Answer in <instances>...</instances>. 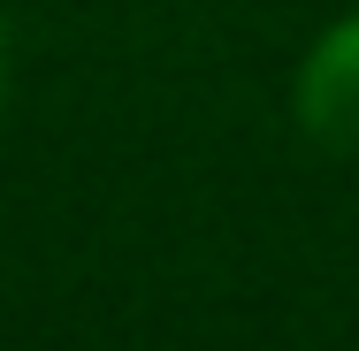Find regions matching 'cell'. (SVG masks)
I'll list each match as a JSON object with an SVG mask.
<instances>
[{"instance_id":"cell-1","label":"cell","mask_w":359,"mask_h":351,"mask_svg":"<svg viewBox=\"0 0 359 351\" xmlns=\"http://www.w3.org/2000/svg\"><path fill=\"white\" fill-rule=\"evenodd\" d=\"M290 107L321 153L359 160V15L329 23L313 39V54L298 62V84H290Z\"/></svg>"},{"instance_id":"cell-2","label":"cell","mask_w":359,"mask_h":351,"mask_svg":"<svg viewBox=\"0 0 359 351\" xmlns=\"http://www.w3.org/2000/svg\"><path fill=\"white\" fill-rule=\"evenodd\" d=\"M0 92H8V62H0Z\"/></svg>"}]
</instances>
